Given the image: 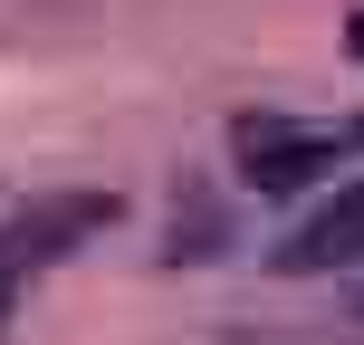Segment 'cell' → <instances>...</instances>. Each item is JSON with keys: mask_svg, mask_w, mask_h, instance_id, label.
Returning <instances> with one entry per match:
<instances>
[{"mask_svg": "<svg viewBox=\"0 0 364 345\" xmlns=\"http://www.w3.org/2000/svg\"><path fill=\"white\" fill-rule=\"evenodd\" d=\"M355 48H364V19H355Z\"/></svg>", "mask_w": 364, "mask_h": 345, "instance_id": "277c9868", "label": "cell"}, {"mask_svg": "<svg viewBox=\"0 0 364 345\" xmlns=\"http://www.w3.org/2000/svg\"><path fill=\"white\" fill-rule=\"evenodd\" d=\"M240 154H250V182L259 192H288V182H307V173H326V134H297V125H250L240 134Z\"/></svg>", "mask_w": 364, "mask_h": 345, "instance_id": "3957f363", "label": "cell"}, {"mask_svg": "<svg viewBox=\"0 0 364 345\" xmlns=\"http://www.w3.org/2000/svg\"><path fill=\"white\" fill-rule=\"evenodd\" d=\"M106 221H115L106 192H48V201H29V211L0 221V327H10V307H19L29 278H48L58 259H68L87 230H106Z\"/></svg>", "mask_w": 364, "mask_h": 345, "instance_id": "6da1fadb", "label": "cell"}, {"mask_svg": "<svg viewBox=\"0 0 364 345\" xmlns=\"http://www.w3.org/2000/svg\"><path fill=\"white\" fill-rule=\"evenodd\" d=\"M355 259H364V182H346L336 201H316V211L297 221L288 250H278V269L307 278V269H355Z\"/></svg>", "mask_w": 364, "mask_h": 345, "instance_id": "7a4b0ae2", "label": "cell"}]
</instances>
